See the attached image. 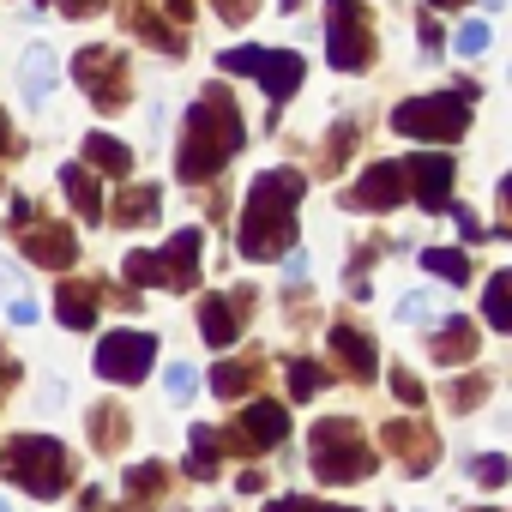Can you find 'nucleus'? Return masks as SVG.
<instances>
[{"instance_id": "obj_21", "label": "nucleus", "mask_w": 512, "mask_h": 512, "mask_svg": "<svg viewBox=\"0 0 512 512\" xmlns=\"http://www.w3.org/2000/svg\"><path fill=\"white\" fill-rule=\"evenodd\" d=\"M61 187H67V199L79 205V217H85V223H97V217H103V193H97V175H91L85 163H67V169H61Z\"/></svg>"}, {"instance_id": "obj_46", "label": "nucleus", "mask_w": 512, "mask_h": 512, "mask_svg": "<svg viewBox=\"0 0 512 512\" xmlns=\"http://www.w3.org/2000/svg\"><path fill=\"white\" fill-rule=\"evenodd\" d=\"M13 290V272H7V260H0V296H7Z\"/></svg>"}, {"instance_id": "obj_39", "label": "nucleus", "mask_w": 512, "mask_h": 512, "mask_svg": "<svg viewBox=\"0 0 512 512\" xmlns=\"http://www.w3.org/2000/svg\"><path fill=\"white\" fill-rule=\"evenodd\" d=\"M350 145H356V127L344 121V127L332 133V151H326V163H344V151H350Z\"/></svg>"}, {"instance_id": "obj_33", "label": "nucleus", "mask_w": 512, "mask_h": 512, "mask_svg": "<svg viewBox=\"0 0 512 512\" xmlns=\"http://www.w3.org/2000/svg\"><path fill=\"white\" fill-rule=\"evenodd\" d=\"M163 392H169L175 404H187V398H193V368H181V362H175V368L163 374Z\"/></svg>"}, {"instance_id": "obj_45", "label": "nucleus", "mask_w": 512, "mask_h": 512, "mask_svg": "<svg viewBox=\"0 0 512 512\" xmlns=\"http://www.w3.org/2000/svg\"><path fill=\"white\" fill-rule=\"evenodd\" d=\"M163 7H169L175 19H187V13H193V0H163Z\"/></svg>"}, {"instance_id": "obj_43", "label": "nucleus", "mask_w": 512, "mask_h": 512, "mask_svg": "<svg viewBox=\"0 0 512 512\" xmlns=\"http://www.w3.org/2000/svg\"><path fill=\"white\" fill-rule=\"evenodd\" d=\"M458 235H464V241H482V235H488V229H482V223H476V217H470V211H458Z\"/></svg>"}, {"instance_id": "obj_1", "label": "nucleus", "mask_w": 512, "mask_h": 512, "mask_svg": "<svg viewBox=\"0 0 512 512\" xmlns=\"http://www.w3.org/2000/svg\"><path fill=\"white\" fill-rule=\"evenodd\" d=\"M308 181L296 169H266L247 193V217H241V253L247 260H284L296 247V205H302Z\"/></svg>"}, {"instance_id": "obj_3", "label": "nucleus", "mask_w": 512, "mask_h": 512, "mask_svg": "<svg viewBox=\"0 0 512 512\" xmlns=\"http://www.w3.org/2000/svg\"><path fill=\"white\" fill-rule=\"evenodd\" d=\"M7 464V482H19V488H31L37 500H55L67 482H73V470H67V446L61 440H49V434H19V440H7V452H0Z\"/></svg>"}, {"instance_id": "obj_17", "label": "nucleus", "mask_w": 512, "mask_h": 512, "mask_svg": "<svg viewBox=\"0 0 512 512\" xmlns=\"http://www.w3.org/2000/svg\"><path fill=\"white\" fill-rule=\"evenodd\" d=\"M326 344H332V356H338V362H350V374H362V380L380 368L374 338H368V332H356V326H332V332H326Z\"/></svg>"}, {"instance_id": "obj_32", "label": "nucleus", "mask_w": 512, "mask_h": 512, "mask_svg": "<svg viewBox=\"0 0 512 512\" xmlns=\"http://www.w3.org/2000/svg\"><path fill=\"white\" fill-rule=\"evenodd\" d=\"M169 476H163V464H133L127 470V494H157Z\"/></svg>"}, {"instance_id": "obj_11", "label": "nucleus", "mask_w": 512, "mask_h": 512, "mask_svg": "<svg viewBox=\"0 0 512 512\" xmlns=\"http://www.w3.org/2000/svg\"><path fill=\"white\" fill-rule=\"evenodd\" d=\"M284 434H290V410L260 398L229 434H217V440H229V446H241V452H266V446H284Z\"/></svg>"}, {"instance_id": "obj_13", "label": "nucleus", "mask_w": 512, "mask_h": 512, "mask_svg": "<svg viewBox=\"0 0 512 512\" xmlns=\"http://www.w3.org/2000/svg\"><path fill=\"white\" fill-rule=\"evenodd\" d=\"M253 308V290H229V296H205L199 302V338L211 350H229L241 338V314Z\"/></svg>"}, {"instance_id": "obj_28", "label": "nucleus", "mask_w": 512, "mask_h": 512, "mask_svg": "<svg viewBox=\"0 0 512 512\" xmlns=\"http://www.w3.org/2000/svg\"><path fill=\"white\" fill-rule=\"evenodd\" d=\"M121 434H127V416H121L115 404H97V410H91V440H97L103 452H115Z\"/></svg>"}, {"instance_id": "obj_4", "label": "nucleus", "mask_w": 512, "mask_h": 512, "mask_svg": "<svg viewBox=\"0 0 512 512\" xmlns=\"http://www.w3.org/2000/svg\"><path fill=\"white\" fill-rule=\"evenodd\" d=\"M127 284L139 290H193L199 284V229H181L157 253H127Z\"/></svg>"}, {"instance_id": "obj_24", "label": "nucleus", "mask_w": 512, "mask_h": 512, "mask_svg": "<svg viewBox=\"0 0 512 512\" xmlns=\"http://www.w3.org/2000/svg\"><path fill=\"white\" fill-rule=\"evenodd\" d=\"M422 272H434L440 284H464L470 278V253L464 247H428L422 253Z\"/></svg>"}, {"instance_id": "obj_44", "label": "nucleus", "mask_w": 512, "mask_h": 512, "mask_svg": "<svg viewBox=\"0 0 512 512\" xmlns=\"http://www.w3.org/2000/svg\"><path fill=\"white\" fill-rule=\"evenodd\" d=\"M7 151H19V139H13V127H7V115H0V157Z\"/></svg>"}, {"instance_id": "obj_2", "label": "nucleus", "mask_w": 512, "mask_h": 512, "mask_svg": "<svg viewBox=\"0 0 512 512\" xmlns=\"http://www.w3.org/2000/svg\"><path fill=\"white\" fill-rule=\"evenodd\" d=\"M241 109H235V97L223 91V85H211L193 109H187V121H181V151H175V175L181 181H211L235 151H241Z\"/></svg>"}, {"instance_id": "obj_23", "label": "nucleus", "mask_w": 512, "mask_h": 512, "mask_svg": "<svg viewBox=\"0 0 512 512\" xmlns=\"http://www.w3.org/2000/svg\"><path fill=\"white\" fill-rule=\"evenodd\" d=\"M482 320L494 332H512V272H494L488 278V296H482Z\"/></svg>"}, {"instance_id": "obj_36", "label": "nucleus", "mask_w": 512, "mask_h": 512, "mask_svg": "<svg viewBox=\"0 0 512 512\" xmlns=\"http://www.w3.org/2000/svg\"><path fill=\"white\" fill-rule=\"evenodd\" d=\"M476 482H482V488H500V482H506V458H494V452L476 458Z\"/></svg>"}, {"instance_id": "obj_22", "label": "nucleus", "mask_w": 512, "mask_h": 512, "mask_svg": "<svg viewBox=\"0 0 512 512\" xmlns=\"http://www.w3.org/2000/svg\"><path fill=\"white\" fill-rule=\"evenodd\" d=\"M157 205H163V187H127L121 199H115V217L127 223V229H145V223H157Z\"/></svg>"}, {"instance_id": "obj_31", "label": "nucleus", "mask_w": 512, "mask_h": 512, "mask_svg": "<svg viewBox=\"0 0 512 512\" xmlns=\"http://www.w3.org/2000/svg\"><path fill=\"white\" fill-rule=\"evenodd\" d=\"M320 392V368L314 362H290V398L302 404V398H314Z\"/></svg>"}, {"instance_id": "obj_34", "label": "nucleus", "mask_w": 512, "mask_h": 512, "mask_svg": "<svg viewBox=\"0 0 512 512\" xmlns=\"http://www.w3.org/2000/svg\"><path fill=\"white\" fill-rule=\"evenodd\" d=\"M428 314H434L428 296H404V302H398V320H404V326H428Z\"/></svg>"}, {"instance_id": "obj_10", "label": "nucleus", "mask_w": 512, "mask_h": 512, "mask_svg": "<svg viewBox=\"0 0 512 512\" xmlns=\"http://www.w3.org/2000/svg\"><path fill=\"white\" fill-rule=\"evenodd\" d=\"M73 79L91 91V103L97 109H121L127 103V61H121V49H79V61H73Z\"/></svg>"}, {"instance_id": "obj_48", "label": "nucleus", "mask_w": 512, "mask_h": 512, "mask_svg": "<svg viewBox=\"0 0 512 512\" xmlns=\"http://www.w3.org/2000/svg\"><path fill=\"white\" fill-rule=\"evenodd\" d=\"M476 512H500V506H476Z\"/></svg>"}, {"instance_id": "obj_7", "label": "nucleus", "mask_w": 512, "mask_h": 512, "mask_svg": "<svg viewBox=\"0 0 512 512\" xmlns=\"http://www.w3.org/2000/svg\"><path fill=\"white\" fill-rule=\"evenodd\" d=\"M223 73H260V85H266V97H272V121H278V109L296 97V85H302V73H308V61L296 55V49H229L223 55Z\"/></svg>"}, {"instance_id": "obj_35", "label": "nucleus", "mask_w": 512, "mask_h": 512, "mask_svg": "<svg viewBox=\"0 0 512 512\" xmlns=\"http://www.w3.org/2000/svg\"><path fill=\"white\" fill-rule=\"evenodd\" d=\"M482 392H488V380H452V392H446V398H452L458 410H470V404H482Z\"/></svg>"}, {"instance_id": "obj_30", "label": "nucleus", "mask_w": 512, "mask_h": 512, "mask_svg": "<svg viewBox=\"0 0 512 512\" xmlns=\"http://www.w3.org/2000/svg\"><path fill=\"white\" fill-rule=\"evenodd\" d=\"M452 49H458L464 61H476V55L488 49V19H464V25H458V37H452Z\"/></svg>"}, {"instance_id": "obj_5", "label": "nucleus", "mask_w": 512, "mask_h": 512, "mask_svg": "<svg viewBox=\"0 0 512 512\" xmlns=\"http://www.w3.org/2000/svg\"><path fill=\"white\" fill-rule=\"evenodd\" d=\"M368 470H374V452H368L362 428L350 416H326L314 428V476L320 482H356Z\"/></svg>"}, {"instance_id": "obj_41", "label": "nucleus", "mask_w": 512, "mask_h": 512, "mask_svg": "<svg viewBox=\"0 0 512 512\" xmlns=\"http://www.w3.org/2000/svg\"><path fill=\"white\" fill-rule=\"evenodd\" d=\"M61 13L67 19H91V13H103V0H61Z\"/></svg>"}, {"instance_id": "obj_29", "label": "nucleus", "mask_w": 512, "mask_h": 512, "mask_svg": "<svg viewBox=\"0 0 512 512\" xmlns=\"http://www.w3.org/2000/svg\"><path fill=\"white\" fill-rule=\"evenodd\" d=\"M217 446H223V440H217V428H193V458H187V470H193L199 482H205V476H217Z\"/></svg>"}, {"instance_id": "obj_42", "label": "nucleus", "mask_w": 512, "mask_h": 512, "mask_svg": "<svg viewBox=\"0 0 512 512\" xmlns=\"http://www.w3.org/2000/svg\"><path fill=\"white\" fill-rule=\"evenodd\" d=\"M13 380H19V362H13V356H0V398L13 392Z\"/></svg>"}, {"instance_id": "obj_40", "label": "nucleus", "mask_w": 512, "mask_h": 512, "mask_svg": "<svg viewBox=\"0 0 512 512\" xmlns=\"http://www.w3.org/2000/svg\"><path fill=\"white\" fill-rule=\"evenodd\" d=\"M7 314H13V326H31V320H37V302H31V296H13Z\"/></svg>"}, {"instance_id": "obj_25", "label": "nucleus", "mask_w": 512, "mask_h": 512, "mask_svg": "<svg viewBox=\"0 0 512 512\" xmlns=\"http://www.w3.org/2000/svg\"><path fill=\"white\" fill-rule=\"evenodd\" d=\"M85 163H97V169H109V175H133V151L115 145L109 133H91V139H85Z\"/></svg>"}, {"instance_id": "obj_12", "label": "nucleus", "mask_w": 512, "mask_h": 512, "mask_svg": "<svg viewBox=\"0 0 512 512\" xmlns=\"http://www.w3.org/2000/svg\"><path fill=\"white\" fill-rule=\"evenodd\" d=\"M398 169H404V193H416V205H428V211L452 205V157L428 151V157H410Z\"/></svg>"}, {"instance_id": "obj_9", "label": "nucleus", "mask_w": 512, "mask_h": 512, "mask_svg": "<svg viewBox=\"0 0 512 512\" xmlns=\"http://www.w3.org/2000/svg\"><path fill=\"white\" fill-rule=\"evenodd\" d=\"M151 362H157V338H151V332H109V338L97 344V374L115 380V386L145 380Z\"/></svg>"}, {"instance_id": "obj_18", "label": "nucleus", "mask_w": 512, "mask_h": 512, "mask_svg": "<svg viewBox=\"0 0 512 512\" xmlns=\"http://www.w3.org/2000/svg\"><path fill=\"white\" fill-rule=\"evenodd\" d=\"M380 440H386L392 452H404L410 476L434 464V434H428V428H416V422H386V434H380Z\"/></svg>"}, {"instance_id": "obj_26", "label": "nucleus", "mask_w": 512, "mask_h": 512, "mask_svg": "<svg viewBox=\"0 0 512 512\" xmlns=\"http://www.w3.org/2000/svg\"><path fill=\"white\" fill-rule=\"evenodd\" d=\"M470 356H476V332L464 320H446L434 338V362H470Z\"/></svg>"}, {"instance_id": "obj_37", "label": "nucleus", "mask_w": 512, "mask_h": 512, "mask_svg": "<svg viewBox=\"0 0 512 512\" xmlns=\"http://www.w3.org/2000/svg\"><path fill=\"white\" fill-rule=\"evenodd\" d=\"M211 7H217V13H223L229 25H247V19H253V7H260V0H211Z\"/></svg>"}, {"instance_id": "obj_49", "label": "nucleus", "mask_w": 512, "mask_h": 512, "mask_svg": "<svg viewBox=\"0 0 512 512\" xmlns=\"http://www.w3.org/2000/svg\"><path fill=\"white\" fill-rule=\"evenodd\" d=\"M0 512H7V506H0Z\"/></svg>"}, {"instance_id": "obj_38", "label": "nucleus", "mask_w": 512, "mask_h": 512, "mask_svg": "<svg viewBox=\"0 0 512 512\" xmlns=\"http://www.w3.org/2000/svg\"><path fill=\"white\" fill-rule=\"evenodd\" d=\"M392 392H398V398H404V404H416V410H422V398H428V392H422V380H416V374H392Z\"/></svg>"}, {"instance_id": "obj_19", "label": "nucleus", "mask_w": 512, "mask_h": 512, "mask_svg": "<svg viewBox=\"0 0 512 512\" xmlns=\"http://www.w3.org/2000/svg\"><path fill=\"white\" fill-rule=\"evenodd\" d=\"M260 374H266V362H260V356L223 362V368H211V392H217V398H247L253 386H260Z\"/></svg>"}, {"instance_id": "obj_47", "label": "nucleus", "mask_w": 512, "mask_h": 512, "mask_svg": "<svg viewBox=\"0 0 512 512\" xmlns=\"http://www.w3.org/2000/svg\"><path fill=\"white\" fill-rule=\"evenodd\" d=\"M428 7H464V0H428Z\"/></svg>"}, {"instance_id": "obj_6", "label": "nucleus", "mask_w": 512, "mask_h": 512, "mask_svg": "<svg viewBox=\"0 0 512 512\" xmlns=\"http://www.w3.org/2000/svg\"><path fill=\"white\" fill-rule=\"evenodd\" d=\"M470 97H476V85L440 91V97H410V103H398L392 127H398L404 139H458V133L470 127Z\"/></svg>"}, {"instance_id": "obj_20", "label": "nucleus", "mask_w": 512, "mask_h": 512, "mask_svg": "<svg viewBox=\"0 0 512 512\" xmlns=\"http://www.w3.org/2000/svg\"><path fill=\"white\" fill-rule=\"evenodd\" d=\"M55 308H61V326L91 332V326H97V284H61Z\"/></svg>"}, {"instance_id": "obj_15", "label": "nucleus", "mask_w": 512, "mask_h": 512, "mask_svg": "<svg viewBox=\"0 0 512 512\" xmlns=\"http://www.w3.org/2000/svg\"><path fill=\"white\" fill-rule=\"evenodd\" d=\"M404 199V169L398 163H368L362 181L350 187V205H368V211H392Z\"/></svg>"}, {"instance_id": "obj_14", "label": "nucleus", "mask_w": 512, "mask_h": 512, "mask_svg": "<svg viewBox=\"0 0 512 512\" xmlns=\"http://www.w3.org/2000/svg\"><path fill=\"white\" fill-rule=\"evenodd\" d=\"M19 235H25V253H31L37 266H49V272H67L73 253H79V241H73L67 223H25Z\"/></svg>"}, {"instance_id": "obj_8", "label": "nucleus", "mask_w": 512, "mask_h": 512, "mask_svg": "<svg viewBox=\"0 0 512 512\" xmlns=\"http://www.w3.org/2000/svg\"><path fill=\"white\" fill-rule=\"evenodd\" d=\"M326 19H332V31H326L332 67H338V73L368 67V61H374V25H368V13H362V0H326Z\"/></svg>"}, {"instance_id": "obj_16", "label": "nucleus", "mask_w": 512, "mask_h": 512, "mask_svg": "<svg viewBox=\"0 0 512 512\" xmlns=\"http://www.w3.org/2000/svg\"><path fill=\"white\" fill-rule=\"evenodd\" d=\"M121 19H127V31H139L151 49H163V55H187V37H181L169 19H157V13H151V0H127Z\"/></svg>"}, {"instance_id": "obj_27", "label": "nucleus", "mask_w": 512, "mask_h": 512, "mask_svg": "<svg viewBox=\"0 0 512 512\" xmlns=\"http://www.w3.org/2000/svg\"><path fill=\"white\" fill-rule=\"evenodd\" d=\"M49 85H55V55H49V49H31V55H25V97L43 103Z\"/></svg>"}]
</instances>
